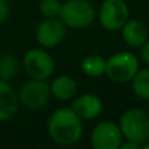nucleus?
Returning a JSON list of instances; mask_svg holds the SVG:
<instances>
[{
  "label": "nucleus",
  "instance_id": "6e6552de",
  "mask_svg": "<svg viewBox=\"0 0 149 149\" xmlns=\"http://www.w3.org/2000/svg\"><path fill=\"white\" fill-rule=\"evenodd\" d=\"M123 139L119 124L111 120L100 122L93 128L90 144L93 149H119Z\"/></svg>",
  "mask_w": 149,
  "mask_h": 149
},
{
  "label": "nucleus",
  "instance_id": "f8f14e48",
  "mask_svg": "<svg viewBox=\"0 0 149 149\" xmlns=\"http://www.w3.org/2000/svg\"><path fill=\"white\" fill-rule=\"evenodd\" d=\"M18 95L8 81L0 80V122L10 119L18 109Z\"/></svg>",
  "mask_w": 149,
  "mask_h": 149
},
{
  "label": "nucleus",
  "instance_id": "6ab92c4d",
  "mask_svg": "<svg viewBox=\"0 0 149 149\" xmlns=\"http://www.w3.org/2000/svg\"><path fill=\"white\" fill-rule=\"evenodd\" d=\"M140 54H141L143 60L149 65V39L140 47Z\"/></svg>",
  "mask_w": 149,
  "mask_h": 149
},
{
  "label": "nucleus",
  "instance_id": "412c9836",
  "mask_svg": "<svg viewBox=\"0 0 149 149\" xmlns=\"http://www.w3.org/2000/svg\"><path fill=\"white\" fill-rule=\"evenodd\" d=\"M140 149H149V143H148V144H147V143H145V144H143V147Z\"/></svg>",
  "mask_w": 149,
  "mask_h": 149
},
{
  "label": "nucleus",
  "instance_id": "ddd939ff",
  "mask_svg": "<svg viewBox=\"0 0 149 149\" xmlns=\"http://www.w3.org/2000/svg\"><path fill=\"white\" fill-rule=\"evenodd\" d=\"M51 94L59 101H70L77 92V84L71 76H59L51 82Z\"/></svg>",
  "mask_w": 149,
  "mask_h": 149
},
{
  "label": "nucleus",
  "instance_id": "a211bd4d",
  "mask_svg": "<svg viewBox=\"0 0 149 149\" xmlns=\"http://www.w3.org/2000/svg\"><path fill=\"white\" fill-rule=\"evenodd\" d=\"M9 12L10 8L8 0H0V25L7 21V18L9 17Z\"/></svg>",
  "mask_w": 149,
  "mask_h": 149
},
{
  "label": "nucleus",
  "instance_id": "f03ea898",
  "mask_svg": "<svg viewBox=\"0 0 149 149\" xmlns=\"http://www.w3.org/2000/svg\"><path fill=\"white\" fill-rule=\"evenodd\" d=\"M119 127L127 140L145 144L149 140V114L143 109H130L122 114Z\"/></svg>",
  "mask_w": 149,
  "mask_h": 149
},
{
  "label": "nucleus",
  "instance_id": "20e7f679",
  "mask_svg": "<svg viewBox=\"0 0 149 149\" xmlns=\"http://www.w3.org/2000/svg\"><path fill=\"white\" fill-rule=\"evenodd\" d=\"M139 71V59L128 51H120L106 60V76L114 82L124 84L134 79Z\"/></svg>",
  "mask_w": 149,
  "mask_h": 149
},
{
  "label": "nucleus",
  "instance_id": "9d476101",
  "mask_svg": "<svg viewBox=\"0 0 149 149\" xmlns=\"http://www.w3.org/2000/svg\"><path fill=\"white\" fill-rule=\"evenodd\" d=\"M71 109L82 120H90V119L97 118L102 113L103 103L100 97L86 93V94L79 95L77 98H74Z\"/></svg>",
  "mask_w": 149,
  "mask_h": 149
},
{
  "label": "nucleus",
  "instance_id": "4468645a",
  "mask_svg": "<svg viewBox=\"0 0 149 149\" xmlns=\"http://www.w3.org/2000/svg\"><path fill=\"white\" fill-rule=\"evenodd\" d=\"M81 71L89 77H101L106 72V60L101 55H89L81 62Z\"/></svg>",
  "mask_w": 149,
  "mask_h": 149
},
{
  "label": "nucleus",
  "instance_id": "0eeeda50",
  "mask_svg": "<svg viewBox=\"0 0 149 149\" xmlns=\"http://www.w3.org/2000/svg\"><path fill=\"white\" fill-rule=\"evenodd\" d=\"M24 68L31 79L46 80L54 73L55 63L43 49H31L24 55Z\"/></svg>",
  "mask_w": 149,
  "mask_h": 149
},
{
  "label": "nucleus",
  "instance_id": "7ed1b4c3",
  "mask_svg": "<svg viewBox=\"0 0 149 149\" xmlns=\"http://www.w3.org/2000/svg\"><path fill=\"white\" fill-rule=\"evenodd\" d=\"M59 18L67 28L85 29L95 20V9L89 0H67L63 3Z\"/></svg>",
  "mask_w": 149,
  "mask_h": 149
},
{
  "label": "nucleus",
  "instance_id": "f257e3e1",
  "mask_svg": "<svg viewBox=\"0 0 149 149\" xmlns=\"http://www.w3.org/2000/svg\"><path fill=\"white\" fill-rule=\"evenodd\" d=\"M82 119L70 107L55 110L47 123L50 137L63 147L76 144L82 136Z\"/></svg>",
  "mask_w": 149,
  "mask_h": 149
},
{
  "label": "nucleus",
  "instance_id": "2eb2a0df",
  "mask_svg": "<svg viewBox=\"0 0 149 149\" xmlns=\"http://www.w3.org/2000/svg\"><path fill=\"white\" fill-rule=\"evenodd\" d=\"M132 90L135 95L145 101H149V68L139 70L131 80Z\"/></svg>",
  "mask_w": 149,
  "mask_h": 149
},
{
  "label": "nucleus",
  "instance_id": "423d86ee",
  "mask_svg": "<svg viewBox=\"0 0 149 149\" xmlns=\"http://www.w3.org/2000/svg\"><path fill=\"white\" fill-rule=\"evenodd\" d=\"M130 9L124 0H105L101 4L98 20L103 29L115 31L123 28L128 21Z\"/></svg>",
  "mask_w": 149,
  "mask_h": 149
},
{
  "label": "nucleus",
  "instance_id": "39448f33",
  "mask_svg": "<svg viewBox=\"0 0 149 149\" xmlns=\"http://www.w3.org/2000/svg\"><path fill=\"white\" fill-rule=\"evenodd\" d=\"M51 88L45 80L31 79L21 86L18 102L28 110H39L49 103Z\"/></svg>",
  "mask_w": 149,
  "mask_h": 149
},
{
  "label": "nucleus",
  "instance_id": "9b49d317",
  "mask_svg": "<svg viewBox=\"0 0 149 149\" xmlns=\"http://www.w3.org/2000/svg\"><path fill=\"white\" fill-rule=\"evenodd\" d=\"M120 30L124 43L131 49H140L148 41L147 26L143 21L136 20V18L128 20Z\"/></svg>",
  "mask_w": 149,
  "mask_h": 149
},
{
  "label": "nucleus",
  "instance_id": "1a4fd4ad",
  "mask_svg": "<svg viewBox=\"0 0 149 149\" xmlns=\"http://www.w3.org/2000/svg\"><path fill=\"white\" fill-rule=\"evenodd\" d=\"M67 26L60 21L59 17L45 18L39 22L36 30V39L39 46L45 49H54L63 42L65 37Z\"/></svg>",
  "mask_w": 149,
  "mask_h": 149
},
{
  "label": "nucleus",
  "instance_id": "dca6fc26",
  "mask_svg": "<svg viewBox=\"0 0 149 149\" xmlns=\"http://www.w3.org/2000/svg\"><path fill=\"white\" fill-rule=\"evenodd\" d=\"M18 68H20V64H18V60L15 55H3L0 58V80L9 81V80L15 79L18 72Z\"/></svg>",
  "mask_w": 149,
  "mask_h": 149
},
{
  "label": "nucleus",
  "instance_id": "aec40b11",
  "mask_svg": "<svg viewBox=\"0 0 149 149\" xmlns=\"http://www.w3.org/2000/svg\"><path fill=\"white\" fill-rule=\"evenodd\" d=\"M119 149H140V144L131 141V140H126V141H122Z\"/></svg>",
  "mask_w": 149,
  "mask_h": 149
},
{
  "label": "nucleus",
  "instance_id": "f3484780",
  "mask_svg": "<svg viewBox=\"0 0 149 149\" xmlns=\"http://www.w3.org/2000/svg\"><path fill=\"white\" fill-rule=\"evenodd\" d=\"M63 3L60 0H41L39 1V12L45 16V18L59 17Z\"/></svg>",
  "mask_w": 149,
  "mask_h": 149
}]
</instances>
